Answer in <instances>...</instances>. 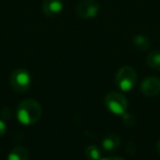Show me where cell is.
<instances>
[{
    "label": "cell",
    "instance_id": "cell-1",
    "mask_svg": "<svg viewBox=\"0 0 160 160\" xmlns=\"http://www.w3.org/2000/svg\"><path fill=\"white\" fill-rule=\"evenodd\" d=\"M43 114L42 105L38 100L25 99L22 100L18 105L17 116L18 120L24 125H33L40 121Z\"/></svg>",
    "mask_w": 160,
    "mask_h": 160
},
{
    "label": "cell",
    "instance_id": "cell-2",
    "mask_svg": "<svg viewBox=\"0 0 160 160\" xmlns=\"http://www.w3.org/2000/svg\"><path fill=\"white\" fill-rule=\"evenodd\" d=\"M115 81L120 90L128 92L136 86L137 72L131 66H123L118 70L115 75Z\"/></svg>",
    "mask_w": 160,
    "mask_h": 160
},
{
    "label": "cell",
    "instance_id": "cell-3",
    "mask_svg": "<svg viewBox=\"0 0 160 160\" xmlns=\"http://www.w3.org/2000/svg\"><path fill=\"white\" fill-rule=\"evenodd\" d=\"M31 75L27 69L23 68L14 69L9 77L10 87L18 93H24L25 91H28L31 87Z\"/></svg>",
    "mask_w": 160,
    "mask_h": 160
},
{
    "label": "cell",
    "instance_id": "cell-4",
    "mask_svg": "<svg viewBox=\"0 0 160 160\" xmlns=\"http://www.w3.org/2000/svg\"><path fill=\"white\" fill-rule=\"evenodd\" d=\"M104 104L110 112L114 114H123L128 108V101L123 93L118 91H110L105 96Z\"/></svg>",
    "mask_w": 160,
    "mask_h": 160
},
{
    "label": "cell",
    "instance_id": "cell-5",
    "mask_svg": "<svg viewBox=\"0 0 160 160\" xmlns=\"http://www.w3.org/2000/svg\"><path fill=\"white\" fill-rule=\"evenodd\" d=\"M99 11H100V3L97 0H81L76 7L77 17L83 20L96 18Z\"/></svg>",
    "mask_w": 160,
    "mask_h": 160
},
{
    "label": "cell",
    "instance_id": "cell-6",
    "mask_svg": "<svg viewBox=\"0 0 160 160\" xmlns=\"http://www.w3.org/2000/svg\"><path fill=\"white\" fill-rule=\"evenodd\" d=\"M142 94L148 98H152L160 94V79L157 77H147L140 85Z\"/></svg>",
    "mask_w": 160,
    "mask_h": 160
},
{
    "label": "cell",
    "instance_id": "cell-7",
    "mask_svg": "<svg viewBox=\"0 0 160 160\" xmlns=\"http://www.w3.org/2000/svg\"><path fill=\"white\" fill-rule=\"evenodd\" d=\"M64 9L62 0H44L42 3V11L47 18H55L59 16Z\"/></svg>",
    "mask_w": 160,
    "mask_h": 160
},
{
    "label": "cell",
    "instance_id": "cell-8",
    "mask_svg": "<svg viewBox=\"0 0 160 160\" xmlns=\"http://www.w3.org/2000/svg\"><path fill=\"white\" fill-rule=\"evenodd\" d=\"M121 146V138L116 134H109L102 140V147L108 152H114Z\"/></svg>",
    "mask_w": 160,
    "mask_h": 160
},
{
    "label": "cell",
    "instance_id": "cell-9",
    "mask_svg": "<svg viewBox=\"0 0 160 160\" xmlns=\"http://www.w3.org/2000/svg\"><path fill=\"white\" fill-rule=\"evenodd\" d=\"M29 149L22 145H17L10 150L8 155V160H29Z\"/></svg>",
    "mask_w": 160,
    "mask_h": 160
},
{
    "label": "cell",
    "instance_id": "cell-10",
    "mask_svg": "<svg viewBox=\"0 0 160 160\" xmlns=\"http://www.w3.org/2000/svg\"><path fill=\"white\" fill-rule=\"evenodd\" d=\"M133 45L137 51L145 52L150 46V41L147 36L142 35V34H137L133 38Z\"/></svg>",
    "mask_w": 160,
    "mask_h": 160
},
{
    "label": "cell",
    "instance_id": "cell-11",
    "mask_svg": "<svg viewBox=\"0 0 160 160\" xmlns=\"http://www.w3.org/2000/svg\"><path fill=\"white\" fill-rule=\"evenodd\" d=\"M146 62L150 68L155 69V70H160V51L159 49L151 51L150 53L147 55Z\"/></svg>",
    "mask_w": 160,
    "mask_h": 160
},
{
    "label": "cell",
    "instance_id": "cell-12",
    "mask_svg": "<svg viewBox=\"0 0 160 160\" xmlns=\"http://www.w3.org/2000/svg\"><path fill=\"white\" fill-rule=\"evenodd\" d=\"M101 153V149L97 145H89L85 150V156L88 160H100Z\"/></svg>",
    "mask_w": 160,
    "mask_h": 160
},
{
    "label": "cell",
    "instance_id": "cell-13",
    "mask_svg": "<svg viewBox=\"0 0 160 160\" xmlns=\"http://www.w3.org/2000/svg\"><path fill=\"white\" fill-rule=\"evenodd\" d=\"M122 122L123 124L125 125L126 127H134L135 126V118H134V115H132L131 113H127V112H125V113L122 114Z\"/></svg>",
    "mask_w": 160,
    "mask_h": 160
},
{
    "label": "cell",
    "instance_id": "cell-14",
    "mask_svg": "<svg viewBox=\"0 0 160 160\" xmlns=\"http://www.w3.org/2000/svg\"><path fill=\"white\" fill-rule=\"evenodd\" d=\"M0 114H1V118H11V110L9 109V108H5V109L2 110V111L0 112Z\"/></svg>",
    "mask_w": 160,
    "mask_h": 160
},
{
    "label": "cell",
    "instance_id": "cell-15",
    "mask_svg": "<svg viewBox=\"0 0 160 160\" xmlns=\"http://www.w3.org/2000/svg\"><path fill=\"white\" fill-rule=\"evenodd\" d=\"M126 150H127V152H128L129 155H134V153H135V151H136L135 144H134V142H127V145H126Z\"/></svg>",
    "mask_w": 160,
    "mask_h": 160
},
{
    "label": "cell",
    "instance_id": "cell-16",
    "mask_svg": "<svg viewBox=\"0 0 160 160\" xmlns=\"http://www.w3.org/2000/svg\"><path fill=\"white\" fill-rule=\"evenodd\" d=\"M6 133V124L2 120H0V137L3 136Z\"/></svg>",
    "mask_w": 160,
    "mask_h": 160
},
{
    "label": "cell",
    "instance_id": "cell-17",
    "mask_svg": "<svg viewBox=\"0 0 160 160\" xmlns=\"http://www.w3.org/2000/svg\"><path fill=\"white\" fill-rule=\"evenodd\" d=\"M100 160H125L122 157H118V156H112V157H107V158H101Z\"/></svg>",
    "mask_w": 160,
    "mask_h": 160
},
{
    "label": "cell",
    "instance_id": "cell-18",
    "mask_svg": "<svg viewBox=\"0 0 160 160\" xmlns=\"http://www.w3.org/2000/svg\"><path fill=\"white\" fill-rule=\"evenodd\" d=\"M157 150H158V152L160 153V138H159V140L157 142Z\"/></svg>",
    "mask_w": 160,
    "mask_h": 160
}]
</instances>
